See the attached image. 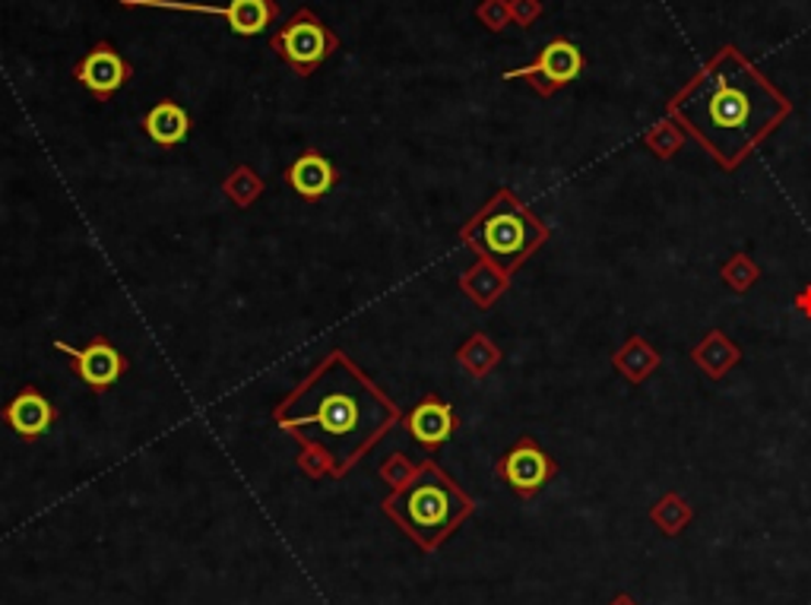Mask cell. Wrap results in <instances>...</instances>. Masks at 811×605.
<instances>
[{"label": "cell", "instance_id": "cell-19", "mask_svg": "<svg viewBox=\"0 0 811 605\" xmlns=\"http://www.w3.org/2000/svg\"><path fill=\"white\" fill-rule=\"evenodd\" d=\"M691 520H695V507L678 492H666L650 507V523L666 536H682L691 526Z\"/></svg>", "mask_w": 811, "mask_h": 605}, {"label": "cell", "instance_id": "cell-23", "mask_svg": "<svg viewBox=\"0 0 811 605\" xmlns=\"http://www.w3.org/2000/svg\"><path fill=\"white\" fill-rule=\"evenodd\" d=\"M476 20L488 32H504L510 23V3L507 0H482L476 7Z\"/></svg>", "mask_w": 811, "mask_h": 605}, {"label": "cell", "instance_id": "cell-11", "mask_svg": "<svg viewBox=\"0 0 811 605\" xmlns=\"http://www.w3.org/2000/svg\"><path fill=\"white\" fill-rule=\"evenodd\" d=\"M403 425H406L409 438L425 447L428 453H435L438 447H444L457 435L460 418L448 400H441L438 393H425L419 403L403 415Z\"/></svg>", "mask_w": 811, "mask_h": 605}, {"label": "cell", "instance_id": "cell-15", "mask_svg": "<svg viewBox=\"0 0 811 605\" xmlns=\"http://www.w3.org/2000/svg\"><path fill=\"white\" fill-rule=\"evenodd\" d=\"M691 361L698 365L710 381H723L729 371L742 361V349L723 330H710L691 349Z\"/></svg>", "mask_w": 811, "mask_h": 605}, {"label": "cell", "instance_id": "cell-5", "mask_svg": "<svg viewBox=\"0 0 811 605\" xmlns=\"http://www.w3.org/2000/svg\"><path fill=\"white\" fill-rule=\"evenodd\" d=\"M270 52H277L285 67H292L302 80H308L327 57L339 52V35L311 7H299L292 20L273 32Z\"/></svg>", "mask_w": 811, "mask_h": 605}, {"label": "cell", "instance_id": "cell-8", "mask_svg": "<svg viewBox=\"0 0 811 605\" xmlns=\"http://www.w3.org/2000/svg\"><path fill=\"white\" fill-rule=\"evenodd\" d=\"M140 7L178 10V13H203L223 16L235 35H260L280 20L277 0H228V3H191V0H143Z\"/></svg>", "mask_w": 811, "mask_h": 605}, {"label": "cell", "instance_id": "cell-21", "mask_svg": "<svg viewBox=\"0 0 811 605\" xmlns=\"http://www.w3.org/2000/svg\"><path fill=\"white\" fill-rule=\"evenodd\" d=\"M223 191L235 206L248 210V206H254V200L263 193V178L251 166H238L223 181Z\"/></svg>", "mask_w": 811, "mask_h": 605}, {"label": "cell", "instance_id": "cell-13", "mask_svg": "<svg viewBox=\"0 0 811 605\" xmlns=\"http://www.w3.org/2000/svg\"><path fill=\"white\" fill-rule=\"evenodd\" d=\"M282 178H285V184L299 193L302 200H320V197H327V193L334 191L336 168L324 153L305 149L292 166L285 168Z\"/></svg>", "mask_w": 811, "mask_h": 605}, {"label": "cell", "instance_id": "cell-27", "mask_svg": "<svg viewBox=\"0 0 811 605\" xmlns=\"http://www.w3.org/2000/svg\"><path fill=\"white\" fill-rule=\"evenodd\" d=\"M609 605H641V603H638L634 596H628V593H618L616 600H612V603H609Z\"/></svg>", "mask_w": 811, "mask_h": 605}, {"label": "cell", "instance_id": "cell-2", "mask_svg": "<svg viewBox=\"0 0 811 605\" xmlns=\"http://www.w3.org/2000/svg\"><path fill=\"white\" fill-rule=\"evenodd\" d=\"M789 114L792 102L735 45H723L669 102V117L726 171L742 166Z\"/></svg>", "mask_w": 811, "mask_h": 605}, {"label": "cell", "instance_id": "cell-22", "mask_svg": "<svg viewBox=\"0 0 811 605\" xmlns=\"http://www.w3.org/2000/svg\"><path fill=\"white\" fill-rule=\"evenodd\" d=\"M720 279L726 282L735 295H745V292L755 285L757 279H761V267H757L755 260H752L745 250H735L726 264L720 267Z\"/></svg>", "mask_w": 811, "mask_h": 605}, {"label": "cell", "instance_id": "cell-3", "mask_svg": "<svg viewBox=\"0 0 811 605\" xmlns=\"http://www.w3.org/2000/svg\"><path fill=\"white\" fill-rule=\"evenodd\" d=\"M473 511L476 501L431 457L416 463L409 482L384 501V514L399 523L406 536L419 542L425 551L438 549L444 539H450L460 529V523L473 517Z\"/></svg>", "mask_w": 811, "mask_h": 605}, {"label": "cell", "instance_id": "cell-6", "mask_svg": "<svg viewBox=\"0 0 811 605\" xmlns=\"http://www.w3.org/2000/svg\"><path fill=\"white\" fill-rule=\"evenodd\" d=\"M584 70H587V57L581 52V45L577 42H571V38H552L532 64L527 67H514V70H504L502 80H527V83L536 89V96H542V99H549V96H555L559 89H564L567 83H574L577 77H584Z\"/></svg>", "mask_w": 811, "mask_h": 605}, {"label": "cell", "instance_id": "cell-25", "mask_svg": "<svg viewBox=\"0 0 811 605\" xmlns=\"http://www.w3.org/2000/svg\"><path fill=\"white\" fill-rule=\"evenodd\" d=\"M510 3V23L520 29H530L539 16H542V0H507Z\"/></svg>", "mask_w": 811, "mask_h": 605}, {"label": "cell", "instance_id": "cell-1", "mask_svg": "<svg viewBox=\"0 0 811 605\" xmlns=\"http://www.w3.org/2000/svg\"><path fill=\"white\" fill-rule=\"evenodd\" d=\"M273 422L302 440V469L317 479L346 475L403 413L352 358L330 352L277 406Z\"/></svg>", "mask_w": 811, "mask_h": 605}, {"label": "cell", "instance_id": "cell-26", "mask_svg": "<svg viewBox=\"0 0 811 605\" xmlns=\"http://www.w3.org/2000/svg\"><path fill=\"white\" fill-rule=\"evenodd\" d=\"M792 304H796V311H799L802 317H809L811 321V285H802V289L796 292Z\"/></svg>", "mask_w": 811, "mask_h": 605}, {"label": "cell", "instance_id": "cell-28", "mask_svg": "<svg viewBox=\"0 0 811 605\" xmlns=\"http://www.w3.org/2000/svg\"><path fill=\"white\" fill-rule=\"evenodd\" d=\"M117 3H124V7H140L143 0H117Z\"/></svg>", "mask_w": 811, "mask_h": 605}, {"label": "cell", "instance_id": "cell-14", "mask_svg": "<svg viewBox=\"0 0 811 605\" xmlns=\"http://www.w3.org/2000/svg\"><path fill=\"white\" fill-rule=\"evenodd\" d=\"M191 114L181 109L174 99H162V102H156L153 109L143 114V131H146V137L153 139L156 146H181L184 139L191 137Z\"/></svg>", "mask_w": 811, "mask_h": 605}, {"label": "cell", "instance_id": "cell-16", "mask_svg": "<svg viewBox=\"0 0 811 605\" xmlns=\"http://www.w3.org/2000/svg\"><path fill=\"white\" fill-rule=\"evenodd\" d=\"M507 285H510V276L488 260H476L466 273L460 276L463 295H470V302L476 304L478 311H488L507 292Z\"/></svg>", "mask_w": 811, "mask_h": 605}, {"label": "cell", "instance_id": "cell-12", "mask_svg": "<svg viewBox=\"0 0 811 605\" xmlns=\"http://www.w3.org/2000/svg\"><path fill=\"white\" fill-rule=\"evenodd\" d=\"M3 425L23 440H38L52 432V425L57 422L55 403L38 390V386H23L3 410H0Z\"/></svg>", "mask_w": 811, "mask_h": 605}, {"label": "cell", "instance_id": "cell-10", "mask_svg": "<svg viewBox=\"0 0 811 605\" xmlns=\"http://www.w3.org/2000/svg\"><path fill=\"white\" fill-rule=\"evenodd\" d=\"M134 67L121 57L112 42H95L77 64H74V80L83 86L95 102H109L114 92H121L131 83Z\"/></svg>", "mask_w": 811, "mask_h": 605}, {"label": "cell", "instance_id": "cell-24", "mask_svg": "<svg viewBox=\"0 0 811 605\" xmlns=\"http://www.w3.org/2000/svg\"><path fill=\"white\" fill-rule=\"evenodd\" d=\"M413 472H416V463H409V460H406V453H391V457L381 463V479L391 485L393 492H396V489H403V485L409 482V475H413Z\"/></svg>", "mask_w": 811, "mask_h": 605}, {"label": "cell", "instance_id": "cell-18", "mask_svg": "<svg viewBox=\"0 0 811 605\" xmlns=\"http://www.w3.org/2000/svg\"><path fill=\"white\" fill-rule=\"evenodd\" d=\"M457 361H460V368L470 374V378H488L495 368H498V361H502V349L485 336V333H473L460 349H457Z\"/></svg>", "mask_w": 811, "mask_h": 605}, {"label": "cell", "instance_id": "cell-7", "mask_svg": "<svg viewBox=\"0 0 811 605\" xmlns=\"http://www.w3.org/2000/svg\"><path fill=\"white\" fill-rule=\"evenodd\" d=\"M495 472L502 475V482L514 495L530 501L559 475V460L532 435H520L498 457Z\"/></svg>", "mask_w": 811, "mask_h": 605}, {"label": "cell", "instance_id": "cell-4", "mask_svg": "<svg viewBox=\"0 0 811 605\" xmlns=\"http://www.w3.org/2000/svg\"><path fill=\"white\" fill-rule=\"evenodd\" d=\"M460 242L476 250L478 260H488L514 276L549 242V225L510 188H502L463 225Z\"/></svg>", "mask_w": 811, "mask_h": 605}, {"label": "cell", "instance_id": "cell-17", "mask_svg": "<svg viewBox=\"0 0 811 605\" xmlns=\"http://www.w3.org/2000/svg\"><path fill=\"white\" fill-rule=\"evenodd\" d=\"M660 365H663V356L646 343V336H641V333L628 336L624 346L612 356V368L631 384H644Z\"/></svg>", "mask_w": 811, "mask_h": 605}, {"label": "cell", "instance_id": "cell-20", "mask_svg": "<svg viewBox=\"0 0 811 605\" xmlns=\"http://www.w3.org/2000/svg\"><path fill=\"white\" fill-rule=\"evenodd\" d=\"M685 137H688V131H685L675 117H663V121H656V124L646 127L641 143H644L656 159L669 163L672 156L685 146Z\"/></svg>", "mask_w": 811, "mask_h": 605}, {"label": "cell", "instance_id": "cell-9", "mask_svg": "<svg viewBox=\"0 0 811 605\" xmlns=\"http://www.w3.org/2000/svg\"><path fill=\"white\" fill-rule=\"evenodd\" d=\"M55 349L60 356L70 358L74 374H77L92 393H105V390L117 384V381L124 378V371H127V356L114 346L105 333L92 336V343H89L86 349H77V346H70V343H64V339H57Z\"/></svg>", "mask_w": 811, "mask_h": 605}]
</instances>
